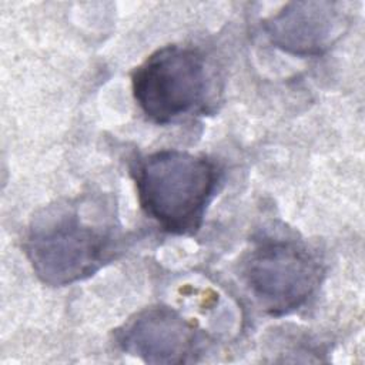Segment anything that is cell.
Returning a JSON list of instances; mask_svg holds the SVG:
<instances>
[{
	"instance_id": "obj_1",
	"label": "cell",
	"mask_w": 365,
	"mask_h": 365,
	"mask_svg": "<svg viewBox=\"0 0 365 365\" xmlns=\"http://www.w3.org/2000/svg\"><path fill=\"white\" fill-rule=\"evenodd\" d=\"M138 202L164 231L195 234L215 192L218 171L205 155L161 150L138 160L133 168Z\"/></svg>"
},
{
	"instance_id": "obj_2",
	"label": "cell",
	"mask_w": 365,
	"mask_h": 365,
	"mask_svg": "<svg viewBox=\"0 0 365 365\" xmlns=\"http://www.w3.org/2000/svg\"><path fill=\"white\" fill-rule=\"evenodd\" d=\"M26 255L47 285L63 287L97 272L114 255V228L83 217L77 204L54 205L29 228Z\"/></svg>"
},
{
	"instance_id": "obj_3",
	"label": "cell",
	"mask_w": 365,
	"mask_h": 365,
	"mask_svg": "<svg viewBox=\"0 0 365 365\" xmlns=\"http://www.w3.org/2000/svg\"><path fill=\"white\" fill-rule=\"evenodd\" d=\"M131 87L143 114L155 124L200 113L210 88L205 57L188 46L161 47L134 70Z\"/></svg>"
},
{
	"instance_id": "obj_4",
	"label": "cell",
	"mask_w": 365,
	"mask_h": 365,
	"mask_svg": "<svg viewBox=\"0 0 365 365\" xmlns=\"http://www.w3.org/2000/svg\"><path fill=\"white\" fill-rule=\"evenodd\" d=\"M242 277L262 309L284 315L302 307L315 292L322 265L299 241L267 238L245 258Z\"/></svg>"
},
{
	"instance_id": "obj_5",
	"label": "cell",
	"mask_w": 365,
	"mask_h": 365,
	"mask_svg": "<svg viewBox=\"0 0 365 365\" xmlns=\"http://www.w3.org/2000/svg\"><path fill=\"white\" fill-rule=\"evenodd\" d=\"M345 24L338 3L291 1L264 21V30L277 48L297 57H317L342 36Z\"/></svg>"
},
{
	"instance_id": "obj_6",
	"label": "cell",
	"mask_w": 365,
	"mask_h": 365,
	"mask_svg": "<svg viewBox=\"0 0 365 365\" xmlns=\"http://www.w3.org/2000/svg\"><path fill=\"white\" fill-rule=\"evenodd\" d=\"M118 346L147 364H182L194 352V325L170 307L138 312L117 332Z\"/></svg>"
}]
</instances>
